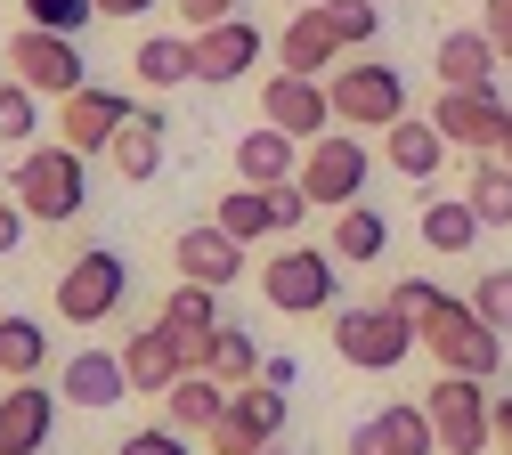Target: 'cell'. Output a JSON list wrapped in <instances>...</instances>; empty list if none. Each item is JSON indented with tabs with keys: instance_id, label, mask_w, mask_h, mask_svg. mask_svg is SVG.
<instances>
[{
	"instance_id": "1",
	"label": "cell",
	"mask_w": 512,
	"mask_h": 455,
	"mask_svg": "<svg viewBox=\"0 0 512 455\" xmlns=\"http://www.w3.org/2000/svg\"><path fill=\"white\" fill-rule=\"evenodd\" d=\"M415 334H423V350H431L439 374H480V382H488V374L504 366V334H496L472 301H456V293H439V309L415 325Z\"/></svg>"
},
{
	"instance_id": "2",
	"label": "cell",
	"mask_w": 512,
	"mask_h": 455,
	"mask_svg": "<svg viewBox=\"0 0 512 455\" xmlns=\"http://www.w3.org/2000/svg\"><path fill=\"white\" fill-rule=\"evenodd\" d=\"M90 155H74L66 139L57 147H33L17 171H9V195L25 204V220H41V228H57V220H74L82 204H90V171H82Z\"/></svg>"
},
{
	"instance_id": "3",
	"label": "cell",
	"mask_w": 512,
	"mask_h": 455,
	"mask_svg": "<svg viewBox=\"0 0 512 455\" xmlns=\"http://www.w3.org/2000/svg\"><path fill=\"white\" fill-rule=\"evenodd\" d=\"M423 350L415 317H399L391 301H358V309H334V358L358 366V374H391Z\"/></svg>"
},
{
	"instance_id": "4",
	"label": "cell",
	"mask_w": 512,
	"mask_h": 455,
	"mask_svg": "<svg viewBox=\"0 0 512 455\" xmlns=\"http://www.w3.org/2000/svg\"><path fill=\"white\" fill-rule=\"evenodd\" d=\"M261 293L285 317L342 309V260H334V244H285V252H269L261 260Z\"/></svg>"
},
{
	"instance_id": "5",
	"label": "cell",
	"mask_w": 512,
	"mask_h": 455,
	"mask_svg": "<svg viewBox=\"0 0 512 455\" xmlns=\"http://www.w3.org/2000/svg\"><path fill=\"white\" fill-rule=\"evenodd\" d=\"M423 415L439 431V455H488L496 447V399H488L480 374H439Z\"/></svg>"
},
{
	"instance_id": "6",
	"label": "cell",
	"mask_w": 512,
	"mask_h": 455,
	"mask_svg": "<svg viewBox=\"0 0 512 455\" xmlns=\"http://www.w3.org/2000/svg\"><path fill=\"white\" fill-rule=\"evenodd\" d=\"M326 98H334L342 130H391L407 114V74L382 65V57H358V65H334L326 74Z\"/></svg>"
},
{
	"instance_id": "7",
	"label": "cell",
	"mask_w": 512,
	"mask_h": 455,
	"mask_svg": "<svg viewBox=\"0 0 512 455\" xmlns=\"http://www.w3.org/2000/svg\"><path fill=\"white\" fill-rule=\"evenodd\" d=\"M122 293H131V260L114 244H90V252L66 260V277H57V317L66 325H106L122 309Z\"/></svg>"
},
{
	"instance_id": "8",
	"label": "cell",
	"mask_w": 512,
	"mask_h": 455,
	"mask_svg": "<svg viewBox=\"0 0 512 455\" xmlns=\"http://www.w3.org/2000/svg\"><path fill=\"white\" fill-rule=\"evenodd\" d=\"M0 65H9V74L33 90V98H74L82 90V49H74V33H41V25H25L9 49H0Z\"/></svg>"
},
{
	"instance_id": "9",
	"label": "cell",
	"mask_w": 512,
	"mask_h": 455,
	"mask_svg": "<svg viewBox=\"0 0 512 455\" xmlns=\"http://www.w3.org/2000/svg\"><path fill=\"white\" fill-rule=\"evenodd\" d=\"M285 390L277 382H244V390H228V415L204 431V447L212 455H261V447H277V431H285Z\"/></svg>"
},
{
	"instance_id": "10",
	"label": "cell",
	"mask_w": 512,
	"mask_h": 455,
	"mask_svg": "<svg viewBox=\"0 0 512 455\" xmlns=\"http://www.w3.org/2000/svg\"><path fill=\"white\" fill-rule=\"evenodd\" d=\"M301 195H309V204H326V212L366 204V139H342V130L309 139V155H301Z\"/></svg>"
},
{
	"instance_id": "11",
	"label": "cell",
	"mask_w": 512,
	"mask_h": 455,
	"mask_svg": "<svg viewBox=\"0 0 512 455\" xmlns=\"http://www.w3.org/2000/svg\"><path fill=\"white\" fill-rule=\"evenodd\" d=\"M139 106L122 98V90H98V82H82L74 98H57V139H66L74 155H106L114 147V130L131 122Z\"/></svg>"
},
{
	"instance_id": "12",
	"label": "cell",
	"mask_w": 512,
	"mask_h": 455,
	"mask_svg": "<svg viewBox=\"0 0 512 455\" xmlns=\"http://www.w3.org/2000/svg\"><path fill=\"white\" fill-rule=\"evenodd\" d=\"M261 122H277L285 139H326L334 130V98H326V82H309V74H269L261 82Z\"/></svg>"
},
{
	"instance_id": "13",
	"label": "cell",
	"mask_w": 512,
	"mask_h": 455,
	"mask_svg": "<svg viewBox=\"0 0 512 455\" xmlns=\"http://www.w3.org/2000/svg\"><path fill=\"white\" fill-rule=\"evenodd\" d=\"M504 98L496 90H439L431 98V122L447 130V147H472V155H496V139H504Z\"/></svg>"
},
{
	"instance_id": "14",
	"label": "cell",
	"mask_w": 512,
	"mask_h": 455,
	"mask_svg": "<svg viewBox=\"0 0 512 455\" xmlns=\"http://www.w3.org/2000/svg\"><path fill=\"white\" fill-rule=\"evenodd\" d=\"M171 269H179V277H196V285H212V293H228V285L244 277V244H236L220 220L179 228V236H171Z\"/></svg>"
},
{
	"instance_id": "15",
	"label": "cell",
	"mask_w": 512,
	"mask_h": 455,
	"mask_svg": "<svg viewBox=\"0 0 512 455\" xmlns=\"http://www.w3.org/2000/svg\"><path fill=\"white\" fill-rule=\"evenodd\" d=\"M261 49H269V33L252 25V17L204 25V33H196V82H236V74H252V65H261Z\"/></svg>"
},
{
	"instance_id": "16",
	"label": "cell",
	"mask_w": 512,
	"mask_h": 455,
	"mask_svg": "<svg viewBox=\"0 0 512 455\" xmlns=\"http://www.w3.org/2000/svg\"><path fill=\"white\" fill-rule=\"evenodd\" d=\"M269 49H277V74H309V82H326L334 65H342V41H334L326 9H293V25Z\"/></svg>"
},
{
	"instance_id": "17",
	"label": "cell",
	"mask_w": 512,
	"mask_h": 455,
	"mask_svg": "<svg viewBox=\"0 0 512 455\" xmlns=\"http://www.w3.org/2000/svg\"><path fill=\"white\" fill-rule=\"evenodd\" d=\"M496 41L480 33V25H456V33H439V49H431V74H439V90H496Z\"/></svg>"
},
{
	"instance_id": "18",
	"label": "cell",
	"mask_w": 512,
	"mask_h": 455,
	"mask_svg": "<svg viewBox=\"0 0 512 455\" xmlns=\"http://www.w3.org/2000/svg\"><path fill=\"white\" fill-rule=\"evenodd\" d=\"M49 431H57V390L17 382L9 399H0V455H41Z\"/></svg>"
},
{
	"instance_id": "19",
	"label": "cell",
	"mask_w": 512,
	"mask_h": 455,
	"mask_svg": "<svg viewBox=\"0 0 512 455\" xmlns=\"http://www.w3.org/2000/svg\"><path fill=\"white\" fill-rule=\"evenodd\" d=\"M57 399H74V407H122L131 399V374H122V358L114 350H74L66 358V374H57Z\"/></svg>"
},
{
	"instance_id": "20",
	"label": "cell",
	"mask_w": 512,
	"mask_h": 455,
	"mask_svg": "<svg viewBox=\"0 0 512 455\" xmlns=\"http://www.w3.org/2000/svg\"><path fill=\"white\" fill-rule=\"evenodd\" d=\"M382 163L431 187V179H439V163H447V130H439L431 114H399L391 130H382Z\"/></svg>"
},
{
	"instance_id": "21",
	"label": "cell",
	"mask_w": 512,
	"mask_h": 455,
	"mask_svg": "<svg viewBox=\"0 0 512 455\" xmlns=\"http://www.w3.org/2000/svg\"><path fill=\"white\" fill-rule=\"evenodd\" d=\"M122 374H131V390L163 399V390L187 374V358H179V334H171V325H139V334L122 342Z\"/></svg>"
},
{
	"instance_id": "22",
	"label": "cell",
	"mask_w": 512,
	"mask_h": 455,
	"mask_svg": "<svg viewBox=\"0 0 512 455\" xmlns=\"http://www.w3.org/2000/svg\"><path fill=\"white\" fill-rule=\"evenodd\" d=\"M163 139H171V122H163L155 106H139L131 122L114 130V147H106V163H114V179H131V187H147V179L163 171Z\"/></svg>"
},
{
	"instance_id": "23",
	"label": "cell",
	"mask_w": 512,
	"mask_h": 455,
	"mask_svg": "<svg viewBox=\"0 0 512 455\" xmlns=\"http://www.w3.org/2000/svg\"><path fill=\"white\" fill-rule=\"evenodd\" d=\"M236 179H244V187H285V179H301V139H285L277 122L244 130V139H236Z\"/></svg>"
},
{
	"instance_id": "24",
	"label": "cell",
	"mask_w": 512,
	"mask_h": 455,
	"mask_svg": "<svg viewBox=\"0 0 512 455\" xmlns=\"http://www.w3.org/2000/svg\"><path fill=\"white\" fill-rule=\"evenodd\" d=\"M155 325H171V334L179 342H204V334H220V293L212 285H196V277H179L171 293H163V309H155Z\"/></svg>"
},
{
	"instance_id": "25",
	"label": "cell",
	"mask_w": 512,
	"mask_h": 455,
	"mask_svg": "<svg viewBox=\"0 0 512 455\" xmlns=\"http://www.w3.org/2000/svg\"><path fill=\"white\" fill-rule=\"evenodd\" d=\"M163 407H171V431H212L220 415H228V382H212V374H179L171 390H163Z\"/></svg>"
},
{
	"instance_id": "26",
	"label": "cell",
	"mask_w": 512,
	"mask_h": 455,
	"mask_svg": "<svg viewBox=\"0 0 512 455\" xmlns=\"http://www.w3.org/2000/svg\"><path fill=\"white\" fill-rule=\"evenodd\" d=\"M131 74L147 90H179V82H196V41H171V33H147L131 49Z\"/></svg>"
},
{
	"instance_id": "27",
	"label": "cell",
	"mask_w": 512,
	"mask_h": 455,
	"mask_svg": "<svg viewBox=\"0 0 512 455\" xmlns=\"http://www.w3.org/2000/svg\"><path fill=\"white\" fill-rule=\"evenodd\" d=\"M423 244L431 252H472L480 244V212L464 195H423Z\"/></svg>"
},
{
	"instance_id": "28",
	"label": "cell",
	"mask_w": 512,
	"mask_h": 455,
	"mask_svg": "<svg viewBox=\"0 0 512 455\" xmlns=\"http://www.w3.org/2000/svg\"><path fill=\"white\" fill-rule=\"evenodd\" d=\"M204 374H212V382H228V390L261 382V342H252L244 325H220V334L204 342Z\"/></svg>"
},
{
	"instance_id": "29",
	"label": "cell",
	"mask_w": 512,
	"mask_h": 455,
	"mask_svg": "<svg viewBox=\"0 0 512 455\" xmlns=\"http://www.w3.org/2000/svg\"><path fill=\"white\" fill-rule=\"evenodd\" d=\"M464 204L480 212V228H512V163H496V155H472Z\"/></svg>"
},
{
	"instance_id": "30",
	"label": "cell",
	"mask_w": 512,
	"mask_h": 455,
	"mask_svg": "<svg viewBox=\"0 0 512 455\" xmlns=\"http://www.w3.org/2000/svg\"><path fill=\"white\" fill-rule=\"evenodd\" d=\"M212 220H220L236 244H261V236H277V204H269V187H228Z\"/></svg>"
},
{
	"instance_id": "31",
	"label": "cell",
	"mask_w": 512,
	"mask_h": 455,
	"mask_svg": "<svg viewBox=\"0 0 512 455\" xmlns=\"http://www.w3.org/2000/svg\"><path fill=\"white\" fill-rule=\"evenodd\" d=\"M391 252V220H382L374 204H342L334 220V260H382Z\"/></svg>"
},
{
	"instance_id": "32",
	"label": "cell",
	"mask_w": 512,
	"mask_h": 455,
	"mask_svg": "<svg viewBox=\"0 0 512 455\" xmlns=\"http://www.w3.org/2000/svg\"><path fill=\"white\" fill-rule=\"evenodd\" d=\"M41 366H49V334H41L33 317H0V374H9V382H33Z\"/></svg>"
},
{
	"instance_id": "33",
	"label": "cell",
	"mask_w": 512,
	"mask_h": 455,
	"mask_svg": "<svg viewBox=\"0 0 512 455\" xmlns=\"http://www.w3.org/2000/svg\"><path fill=\"white\" fill-rule=\"evenodd\" d=\"M374 431H382L391 455H431V447H439V431H431V415H423L415 399H391V407L374 415Z\"/></svg>"
},
{
	"instance_id": "34",
	"label": "cell",
	"mask_w": 512,
	"mask_h": 455,
	"mask_svg": "<svg viewBox=\"0 0 512 455\" xmlns=\"http://www.w3.org/2000/svg\"><path fill=\"white\" fill-rule=\"evenodd\" d=\"M317 9H326V25H334L342 49H366V41L382 33V9H374V0H317Z\"/></svg>"
},
{
	"instance_id": "35",
	"label": "cell",
	"mask_w": 512,
	"mask_h": 455,
	"mask_svg": "<svg viewBox=\"0 0 512 455\" xmlns=\"http://www.w3.org/2000/svg\"><path fill=\"white\" fill-rule=\"evenodd\" d=\"M488 325H496V334H512V269H480L472 277V293H464Z\"/></svg>"
},
{
	"instance_id": "36",
	"label": "cell",
	"mask_w": 512,
	"mask_h": 455,
	"mask_svg": "<svg viewBox=\"0 0 512 455\" xmlns=\"http://www.w3.org/2000/svg\"><path fill=\"white\" fill-rule=\"evenodd\" d=\"M25 9V25H41V33H82L90 17H98V0H17Z\"/></svg>"
},
{
	"instance_id": "37",
	"label": "cell",
	"mask_w": 512,
	"mask_h": 455,
	"mask_svg": "<svg viewBox=\"0 0 512 455\" xmlns=\"http://www.w3.org/2000/svg\"><path fill=\"white\" fill-rule=\"evenodd\" d=\"M41 130V98L25 82H0V139H33Z\"/></svg>"
},
{
	"instance_id": "38",
	"label": "cell",
	"mask_w": 512,
	"mask_h": 455,
	"mask_svg": "<svg viewBox=\"0 0 512 455\" xmlns=\"http://www.w3.org/2000/svg\"><path fill=\"white\" fill-rule=\"evenodd\" d=\"M114 455H196V447H187V431H171V423H155V431H131V439H122Z\"/></svg>"
},
{
	"instance_id": "39",
	"label": "cell",
	"mask_w": 512,
	"mask_h": 455,
	"mask_svg": "<svg viewBox=\"0 0 512 455\" xmlns=\"http://www.w3.org/2000/svg\"><path fill=\"white\" fill-rule=\"evenodd\" d=\"M391 309H399V317H415V325H423V317H431V309H439V285H431V277H399V285H391Z\"/></svg>"
},
{
	"instance_id": "40",
	"label": "cell",
	"mask_w": 512,
	"mask_h": 455,
	"mask_svg": "<svg viewBox=\"0 0 512 455\" xmlns=\"http://www.w3.org/2000/svg\"><path fill=\"white\" fill-rule=\"evenodd\" d=\"M269 204H277V236H293V228H301V212H317L309 195H301V179H285V187H269Z\"/></svg>"
},
{
	"instance_id": "41",
	"label": "cell",
	"mask_w": 512,
	"mask_h": 455,
	"mask_svg": "<svg viewBox=\"0 0 512 455\" xmlns=\"http://www.w3.org/2000/svg\"><path fill=\"white\" fill-rule=\"evenodd\" d=\"M171 9H179L187 25L204 33V25H228V17H244V0H171Z\"/></svg>"
},
{
	"instance_id": "42",
	"label": "cell",
	"mask_w": 512,
	"mask_h": 455,
	"mask_svg": "<svg viewBox=\"0 0 512 455\" xmlns=\"http://www.w3.org/2000/svg\"><path fill=\"white\" fill-rule=\"evenodd\" d=\"M480 33L496 41V57L512 65V0H488V9H480Z\"/></svg>"
},
{
	"instance_id": "43",
	"label": "cell",
	"mask_w": 512,
	"mask_h": 455,
	"mask_svg": "<svg viewBox=\"0 0 512 455\" xmlns=\"http://www.w3.org/2000/svg\"><path fill=\"white\" fill-rule=\"evenodd\" d=\"M25 244V204H17V195H9V204H0V260H9Z\"/></svg>"
},
{
	"instance_id": "44",
	"label": "cell",
	"mask_w": 512,
	"mask_h": 455,
	"mask_svg": "<svg viewBox=\"0 0 512 455\" xmlns=\"http://www.w3.org/2000/svg\"><path fill=\"white\" fill-rule=\"evenodd\" d=\"M147 9H163V0H98V17H147Z\"/></svg>"
},
{
	"instance_id": "45",
	"label": "cell",
	"mask_w": 512,
	"mask_h": 455,
	"mask_svg": "<svg viewBox=\"0 0 512 455\" xmlns=\"http://www.w3.org/2000/svg\"><path fill=\"white\" fill-rule=\"evenodd\" d=\"M350 455H391V447H382V431H374V423H358V431H350Z\"/></svg>"
},
{
	"instance_id": "46",
	"label": "cell",
	"mask_w": 512,
	"mask_h": 455,
	"mask_svg": "<svg viewBox=\"0 0 512 455\" xmlns=\"http://www.w3.org/2000/svg\"><path fill=\"white\" fill-rule=\"evenodd\" d=\"M496 447L512 455V399H496Z\"/></svg>"
},
{
	"instance_id": "47",
	"label": "cell",
	"mask_w": 512,
	"mask_h": 455,
	"mask_svg": "<svg viewBox=\"0 0 512 455\" xmlns=\"http://www.w3.org/2000/svg\"><path fill=\"white\" fill-rule=\"evenodd\" d=\"M496 163H512V114H504V139H496Z\"/></svg>"
},
{
	"instance_id": "48",
	"label": "cell",
	"mask_w": 512,
	"mask_h": 455,
	"mask_svg": "<svg viewBox=\"0 0 512 455\" xmlns=\"http://www.w3.org/2000/svg\"><path fill=\"white\" fill-rule=\"evenodd\" d=\"M0 187H9V155H0Z\"/></svg>"
},
{
	"instance_id": "49",
	"label": "cell",
	"mask_w": 512,
	"mask_h": 455,
	"mask_svg": "<svg viewBox=\"0 0 512 455\" xmlns=\"http://www.w3.org/2000/svg\"><path fill=\"white\" fill-rule=\"evenodd\" d=\"M293 9H317V0H293Z\"/></svg>"
},
{
	"instance_id": "50",
	"label": "cell",
	"mask_w": 512,
	"mask_h": 455,
	"mask_svg": "<svg viewBox=\"0 0 512 455\" xmlns=\"http://www.w3.org/2000/svg\"><path fill=\"white\" fill-rule=\"evenodd\" d=\"M261 455H285V447H261Z\"/></svg>"
}]
</instances>
